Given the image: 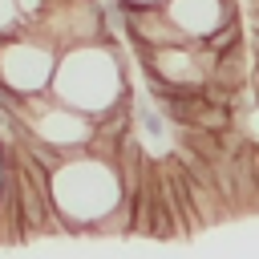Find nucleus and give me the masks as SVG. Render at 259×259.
<instances>
[{
    "instance_id": "nucleus-1",
    "label": "nucleus",
    "mask_w": 259,
    "mask_h": 259,
    "mask_svg": "<svg viewBox=\"0 0 259 259\" xmlns=\"http://www.w3.org/2000/svg\"><path fill=\"white\" fill-rule=\"evenodd\" d=\"M49 93L61 105H69V109H77V113H85V117L97 121L121 97H130L121 49L113 40H105V45H77V49L61 53L57 77H53Z\"/></svg>"
},
{
    "instance_id": "nucleus-4",
    "label": "nucleus",
    "mask_w": 259,
    "mask_h": 259,
    "mask_svg": "<svg viewBox=\"0 0 259 259\" xmlns=\"http://www.w3.org/2000/svg\"><path fill=\"white\" fill-rule=\"evenodd\" d=\"M243 45V24L239 20H227L223 28H214L206 40H202V53L210 57V61H219V57H227L231 49H239Z\"/></svg>"
},
{
    "instance_id": "nucleus-3",
    "label": "nucleus",
    "mask_w": 259,
    "mask_h": 259,
    "mask_svg": "<svg viewBox=\"0 0 259 259\" xmlns=\"http://www.w3.org/2000/svg\"><path fill=\"white\" fill-rule=\"evenodd\" d=\"M162 12L170 16V24L190 45H202L214 28H223L227 20H239V4L235 0H166Z\"/></svg>"
},
{
    "instance_id": "nucleus-2",
    "label": "nucleus",
    "mask_w": 259,
    "mask_h": 259,
    "mask_svg": "<svg viewBox=\"0 0 259 259\" xmlns=\"http://www.w3.org/2000/svg\"><path fill=\"white\" fill-rule=\"evenodd\" d=\"M57 61L61 53L36 28H24L0 40V89H8L12 97H40L53 89Z\"/></svg>"
},
{
    "instance_id": "nucleus-6",
    "label": "nucleus",
    "mask_w": 259,
    "mask_h": 259,
    "mask_svg": "<svg viewBox=\"0 0 259 259\" xmlns=\"http://www.w3.org/2000/svg\"><path fill=\"white\" fill-rule=\"evenodd\" d=\"M142 4H150V8H162V4H166V0H142Z\"/></svg>"
},
{
    "instance_id": "nucleus-5",
    "label": "nucleus",
    "mask_w": 259,
    "mask_h": 259,
    "mask_svg": "<svg viewBox=\"0 0 259 259\" xmlns=\"http://www.w3.org/2000/svg\"><path fill=\"white\" fill-rule=\"evenodd\" d=\"M24 28H28V24H24L20 8H16V0H0V40L16 36V32H24Z\"/></svg>"
}]
</instances>
